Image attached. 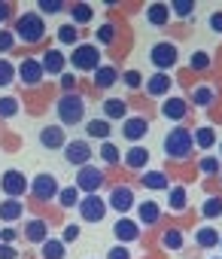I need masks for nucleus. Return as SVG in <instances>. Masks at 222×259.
Masks as SVG:
<instances>
[{
    "instance_id": "f257e3e1",
    "label": "nucleus",
    "mask_w": 222,
    "mask_h": 259,
    "mask_svg": "<svg viewBox=\"0 0 222 259\" xmlns=\"http://www.w3.org/2000/svg\"><path fill=\"white\" fill-rule=\"evenodd\" d=\"M192 147H195L192 132H189V128H183V125L171 128V132L164 135V156L174 159V162H186L189 153H192Z\"/></svg>"
},
{
    "instance_id": "f03ea898",
    "label": "nucleus",
    "mask_w": 222,
    "mask_h": 259,
    "mask_svg": "<svg viewBox=\"0 0 222 259\" xmlns=\"http://www.w3.org/2000/svg\"><path fill=\"white\" fill-rule=\"evenodd\" d=\"M55 113H58L61 125H79L85 116V98L79 92H64L55 104Z\"/></svg>"
},
{
    "instance_id": "7ed1b4c3",
    "label": "nucleus",
    "mask_w": 222,
    "mask_h": 259,
    "mask_svg": "<svg viewBox=\"0 0 222 259\" xmlns=\"http://www.w3.org/2000/svg\"><path fill=\"white\" fill-rule=\"evenodd\" d=\"M22 43H40L43 37H46V19L40 16V13H22L19 16V22H16V31H13Z\"/></svg>"
},
{
    "instance_id": "20e7f679",
    "label": "nucleus",
    "mask_w": 222,
    "mask_h": 259,
    "mask_svg": "<svg viewBox=\"0 0 222 259\" xmlns=\"http://www.w3.org/2000/svg\"><path fill=\"white\" fill-rule=\"evenodd\" d=\"M70 64L79 73H94L100 67V49H97V43H76V49L70 52Z\"/></svg>"
},
{
    "instance_id": "39448f33",
    "label": "nucleus",
    "mask_w": 222,
    "mask_h": 259,
    "mask_svg": "<svg viewBox=\"0 0 222 259\" xmlns=\"http://www.w3.org/2000/svg\"><path fill=\"white\" fill-rule=\"evenodd\" d=\"M100 186H103V171H100V168L82 165V168L76 171V189H82L85 195H94Z\"/></svg>"
},
{
    "instance_id": "423d86ee",
    "label": "nucleus",
    "mask_w": 222,
    "mask_h": 259,
    "mask_svg": "<svg viewBox=\"0 0 222 259\" xmlns=\"http://www.w3.org/2000/svg\"><path fill=\"white\" fill-rule=\"evenodd\" d=\"M79 217H82V223H100L103 217H106V201L100 198V195H85V198H79Z\"/></svg>"
},
{
    "instance_id": "0eeeda50",
    "label": "nucleus",
    "mask_w": 222,
    "mask_h": 259,
    "mask_svg": "<svg viewBox=\"0 0 222 259\" xmlns=\"http://www.w3.org/2000/svg\"><path fill=\"white\" fill-rule=\"evenodd\" d=\"M0 189H4V195L7 198H22L25 192H28V177L22 174V171H16V168H10L4 177H0Z\"/></svg>"
},
{
    "instance_id": "6e6552de",
    "label": "nucleus",
    "mask_w": 222,
    "mask_h": 259,
    "mask_svg": "<svg viewBox=\"0 0 222 259\" xmlns=\"http://www.w3.org/2000/svg\"><path fill=\"white\" fill-rule=\"evenodd\" d=\"M177 58H180V52H177V46L174 43H155L152 46V52H149V61L158 67V70H171L174 64H177Z\"/></svg>"
},
{
    "instance_id": "1a4fd4ad",
    "label": "nucleus",
    "mask_w": 222,
    "mask_h": 259,
    "mask_svg": "<svg viewBox=\"0 0 222 259\" xmlns=\"http://www.w3.org/2000/svg\"><path fill=\"white\" fill-rule=\"evenodd\" d=\"M28 189L34 192L37 201H52V198L58 195V180H55L52 174H37V177L28 183Z\"/></svg>"
},
{
    "instance_id": "9d476101",
    "label": "nucleus",
    "mask_w": 222,
    "mask_h": 259,
    "mask_svg": "<svg viewBox=\"0 0 222 259\" xmlns=\"http://www.w3.org/2000/svg\"><path fill=\"white\" fill-rule=\"evenodd\" d=\"M16 76H19L25 85H40L46 73H43V64H40L37 58H25V61L16 67Z\"/></svg>"
},
{
    "instance_id": "9b49d317",
    "label": "nucleus",
    "mask_w": 222,
    "mask_h": 259,
    "mask_svg": "<svg viewBox=\"0 0 222 259\" xmlns=\"http://www.w3.org/2000/svg\"><path fill=\"white\" fill-rule=\"evenodd\" d=\"M64 159H67L70 165H76V168L88 165V159H91L88 141H67V144H64Z\"/></svg>"
},
{
    "instance_id": "f8f14e48",
    "label": "nucleus",
    "mask_w": 222,
    "mask_h": 259,
    "mask_svg": "<svg viewBox=\"0 0 222 259\" xmlns=\"http://www.w3.org/2000/svg\"><path fill=\"white\" fill-rule=\"evenodd\" d=\"M109 207H113L116 213H128L131 207H134V189L131 186H113V192H109V201H106Z\"/></svg>"
},
{
    "instance_id": "ddd939ff",
    "label": "nucleus",
    "mask_w": 222,
    "mask_h": 259,
    "mask_svg": "<svg viewBox=\"0 0 222 259\" xmlns=\"http://www.w3.org/2000/svg\"><path fill=\"white\" fill-rule=\"evenodd\" d=\"M113 235H116V241L119 244H134L137 238H140V226L134 223V220H128V217H122V220H116V226H113Z\"/></svg>"
},
{
    "instance_id": "4468645a",
    "label": "nucleus",
    "mask_w": 222,
    "mask_h": 259,
    "mask_svg": "<svg viewBox=\"0 0 222 259\" xmlns=\"http://www.w3.org/2000/svg\"><path fill=\"white\" fill-rule=\"evenodd\" d=\"M146 132H149V122H146L143 116H128V119H122V138H125V141H140Z\"/></svg>"
},
{
    "instance_id": "2eb2a0df",
    "label": "nucleus",
    "mask_w": 222,
    "mask_h": 259,
    "mask_svg": "<svg viewBox=\"0 0 222 259\" xmlns=\"http://www.w3.org/2000/svg\"><path fill=\"white\" fill-rule=\"evenodd\" d=\"M40 144H43L46 150H64V144H67L64 128H58V125H46L43 132H40Z\"/></svg>"
},
{
    "instance_id": "dca6fc26",
    "label": "nucleus",
    "mask_w": 222,
    "mask_h": 259,
    "mask_svg": "<svg viewBox=\"0 0 222 259\" xmlns=\"http://www.w3.org/2000/svg\"><path fill=\"white\" fill-rule=\"evenodd\" d=\"M186 113H189V104H186L183 98H164V104H161V116H164V119H171V122H183Z\"/></svg>"
},
{
    "instance_id": "f3484780",
    "label": "nucleus",
    "mask_w": 222,
    "mask_h": 259,
    "mask_svg": "<svg viewBox=\"0 0 222 259\" xmlns=\"http://www.w3.org/2000/svg\"><path fill=\"white\" fill-rule=\"evenodd\" d=\"M122 162H125L128 171H143V168L149 165V150H146V147H131Z\"/></svg>"
},
{
    "instance_id": "a211bd4d",
    "label": "nucleus",
    "mask_w": 222,
    "mask_h": 259,
    "mask_svg": "<svg viewBox=\"0 0 222 259\" xmlns=\"http://www.w3.org/2000/svg\"><path fill=\"white\" fill-rule=\"evenodd\" d=\"M25 238H28L31 244H43V241L49 238V226H46V220H40V217L28 220V223H25Z\"/></svg>"
},
{
    "instance_id": "6ab92c4d",
    "label": "nucleus",
    "mask_w": 222,
    "mask_h": 259,
    "mask_svg": "<svg viewBox=\"0 0 222 259\" xmlns=\"http://www.w3.org/2000/svg\"><path fill=\"white\" fill-rule=\"evenodd\" d=\"M40 64H43V73H61L64 70V52L55 46V49H46V55L40 58Z\"/></svg>"
},
{
    "instance_id": "aec40b11",
    "label": "nucleus",
    "mask_w": 222,
    "mask_h": 259,
    "mask_svg": "<svg viewBox=\"0 0 222 259\" xmlns=\"http://www.w3.org/2000/svg\"><path fill=\"white\" fill-rule=\"evenodd\" d=\"M103 119H106V122L128 119V107H125V101H119V98H106V101H103Z\"/></svg>"
},
{
    "instance_id": "412c9836",
    "label": "nucleus",
    "mask_w": 222,
    "mask_h": 259,
    "mask_svg": "<svg viewBox=\"0 0 222 259\" xmlns=\"http://www.w3.org/2000/svg\"><path fill=\"white\" fill-rule=\"evenodd\" d=\"M146 19H149V25L164 28V25L171 22V10H168V4H152V7H146Z\"/></svg>"
},
{
    "instance_id": "4be33fe9",
    "label": "nucleus",
    "mask_w": 222,
    "mask_h": 259,
    "mask_svg": "<svg viewBox=\"0 0 222 259\" xmlns=\"http://www.w3.org/2000/svg\"><path fill=\"white\" fill-rule=\"evenodd\" d=\"M146 92H149L152 98H164V95L171 92V76H168V73H152V79L146 82Z\"/></svg>"
},
{
    "instance_id": "5701e85b",
    "label": "nucleus",
    "mask_w": 222,
    "mask_h": 259,
    "mask_svg": "<svg viewBox=\"0 0 222 259\" xmlns=\"http://www.w3.org/2000/svg\"><path fill=\"white\" fill-rule=\"evenodd\" d=\"M40 250H43V259H64L67 256V247H64L61 238H46L40 244Z\"/></svg>"
},
{
    "instance_id": "b1692460",
    "label": "nucleus",
    "mask_w": 222,
    "mask_h": 259,
    "mask_svg": "<svg viewBox=\"0 0 222 259\" xmlns=\"http://www.w3.org/2000/svg\"><path fill=\"white\" fill-rule=\"evenodd\" d=\"M22 213H25V207H22V201H16V198H7L4 204H0V220H4L7 226H13Z\"/></svg>"
},
{
    "instance_id": "393cba45",
    "label": "nucleus",
    "mask_w": 222,
    "mask_h": 259,
    "mask_svg": "<svg viewBox=\"0 0 222 259\" xmlns=\"http://www.w3.org/2000/svg\"><path fill=\"white\" fill-rule=\"evenodd\" d=\"M137 220L146 223V226H155V223L161 220V207H158L155 201H143V204L137 207Z\"/></svg>"
},
{
    "instance_id": "a878e982",
    "label": "nucleus",
    "mask_w": 222,
    "mask_h": 259,
    "mask_svg": "<svg viewBox=\"0 0 222 259\" xmlns=\"http://www.w3.org/2000/svg\"><path fill=\"white\" fill-rule=\"evenodd\" d=\"M119 76H116V67H109V64H100L97 70H94V85L97 89H109Z\"/></svg>"
},
{
    "instance_id": "bb28decb",
    "label": "nucleus",
    "mask_w": 222,
    "mask_h": 259,
    "mask_svg": "<svg viewBox=\"0 0 222 259\" xmlns=\"http://www.w3.org/2000/svg\"><path fill=\"white\" fill-rule=\"evenodd\" d=\"M195 241H198V244H201V247L207 250V247H216V244L222 241V235H219V232H216L213 226H201V229L195 232Z\"/></svg>"
},
{
    "instance_id": "cd10ccee",
    "label": "nucleus",
    "mask_w": 222,
    "mask_h": 259,
    "mask_svg": "<svg viewBox=\"0 0 222 259\" xmlns=\"http://www.w3.org/2000/svg\"><path fill=\"white\" fill-rule=\"evenodd\" d=\"M85 132H88V138H94V141H109V122H106V119H91V122L85 125Z\"/></svg>"
},
{
    "instance_id": "c85d7f7f",
    "label": "nucleus",
    "mask_w": 222,
    "mask_h": 259,
    "mask_svg": "<svg viewBox=\"0 0 222 259\" xmlns=\"http://www.w3.org/2000/svg\"><path fill=\"white\" fill-rule=\"evenodd\" d=\"M192 141H195V147H201V150H210L213 144H216V132L213 128H198V132H192Z\"/></svg>"
},
{
    "instance_id": "c756f323",
    "label": "nucleus",
    "mask_w": 222,
    "mask_h": 259,
    "mask_svg": "<svg viewBox=\"0 0 222 259\" xmlns=\"http://www.w3.org/2000/svg\"><path fill=\"white\" fill-rule=\"evenodd\" d=\"M91 16H94V10H91L88 4H73V7H70V19H73V25H88Z\"/></svg>"
},
{
    "instance_id": "7c9ffc66",
    "label": "nucleus",
    "mask_w": 222,
    "mask_h": 259,
    "mask_svg": "<svg viewBox=\"0 0 222 259\" xmlns=\"http://www.w3.org/2000/svg\"><path fill=\"white\" fill-rule=\"evenodd\" d=\"M168 204H171V210H186V204H189L186 189H183V186H171V192H168Z\"/></svg>"
},
{
    "instance_id": "2f4dec72",
    "label": "nucleus",
    "mask_w": 222,
    "mask_h": 259,
    "mask_svg": "<svg viewBox=\"0 0 222 259\" xmlns=\"http://www.w3.org/2000/svg\"><path fill=\"white\" fill-rule=\"evenodd\" d=\"M168 10H171L177 19H192V16H195V4H192V0H174Z\"/></svg>"
},
{
    "instance_id": "473e14b6",
    "label": "nucleus",
    "mask_w": 222,
    "mask_h": 259,
    "mask_svg": "<svg viewBox=\"0 0 222 259\" xmlns=\"http://www.w3.org/2000/svg\"><path fill=\"white\" fill-rule=\"evenodd\" d=\"M143 186L146 189H168V177L161 171H143Z\"/></svg>"
},
{
    "instance_id": "72a5a7b5",
    "label": "nucleus",
    "mask_w": 222,
    "mask_h": 259,
    "mask_svg": "<svg viewBox=\"0 0 222 259\" xmlns=\"http://www.w3.org/2000/svg\"><path fill=\"white\" fill-rule=\"evenodd\" d=\"M219 213H222V198H219V195H210V198L204 201V207H201V217H204V220H216Z\"/></svg>"
},
{
    "instance_id": "f704fd0d",
    "label": "nucleus",
    "mask_w": 222,
    "mask_h": 259,
    "mask_svg": "<svg viewBox=\"0 0 222 259\" xmlns=\"http://www.w3.org/2000/svg\"><path fill=\"white\" fill-rule=\"evenodd\" d=\"M76 40H79L76 25H61V28H58V43H61V46H76Z\"/></svg>"
},
{
    "instance_id": "c9c22d12",
    "label": "nucleus",
    "mask_w": 222,
    "mask_h": 259,
    "mask_svg": "<svg viewBox=\"0 0 222 259\" xmlns=\"http://www.w3.org/2000/svg\"><path fill=\"white\" fill-rule=\"evenodd\" d=\"M213 98H216V92H213L210 85H198V89L192 92V101H195L198 107H210V104H213Z\"/></svg>"
},
{
    "instance_id": "e433bc0d",
    "label": "nucleus",
    "mask_w": 222,
    "mask_h": 259,
    "mask_svg": "<svg viewBox=\"0 0 222 259\" xmlns=\"http://www.w3.org/2000/svg\"><path fill=\"white\" fill-rule=\"evenodd\" d=\"M19 113V98L7 95V98H0V119H13Z\"/></svg>"
},
{
    "instance_id": "4c0bfd02",
    "label": "nucleus",
    "mask_w": 222,
    "mask_h": 259,
    "mask_svg": "<svg viewBox=\"0 0 222 259\" xmlns=\"http://www.w3.org/2000/svg\"><path fill=\"white\" fill-rule=\"evenodd\" d=\"M161 244H164V250H180L183 247V232L180 229H168L161 235Z\"/></svg>"
},
{
    "instance_id": "58836bf2",
    "label": "nucleus",
    "mask_w": 222,
    "mask_h": 259,
    "mask_svg": "<svg viewBox=\"0 0 222 259\" xmlns=\"http://www.w3.org/2000/svg\"><path fill=\"white\" fill-rule=\"evenodd\" d=\"M113 40H116V25H113V22H103V25L97 28V43H106V46H109Z\"/></svg>"
},
{
    "instance_id": "ea45409f",
    "label": "nucleus",
    "mask_w": 222,
    "mask_h": 259,
    "mask_svg": "<svg viewBox=\"0 0 222 259\" xmlns=\"http://www.w3.org/2000/svg\"><path fill=\"white\" fill-rule=\"evenodd\" d=\"M58 195H61V207H76V204H79V189H76V186H67V189H61Z\"/></svg>"
},
{
    "instance_id": "a19ab883",
    "label": "nucleus",
    "mask_w": 222,
    "mask_h": 259,
    "mask_svg": "<svg viewBox=\"0 0 222 259\" xmlns=\"http://www.w3.org/2000/svg\"><path fill=\"white\" fill-rule=\"evenodd\" d=\"M16 79V67L7 61V58H0V89H4V85H10Z\"/></svg>"
},
{
    "instance_id": "79ce46f5",
    "label": "nucleus",
    "mask_w": 222,
    "mask_h": 259,
    "mask_svg": "<svg viewBox=\"0 0 222 259\" xmlns=\"http://www.w3.org/2000/svg\"><path fill=\"white\" fill-rule=\"evenodd\" d=\"M16 49V34L10 28H0V55L4 52H13Z\"/></svg>"
},
{
    "instance_id": "37998d69",
    "label": "nucleus",
    "mask_w": 222,
    "mask_h": 259,
    "mask_svg": "<svg viewBox=\"0 0 222 259\" xmlns=\"http://www.w3.org/2000/svg\"><path fill=\"white\" fill-rule=\"evenodd\" d=\"M198 171H201L204 177H213V174H219V159H213V156H204V159H201V165H198Z\"/></svg>"
},
{
    "instance_id": "c03bdc74",
    "label": "nucleus",
    "mask_w": 222,
    "mask_h": 259,
    "mask_svg": "<svg viewBox=\"0 0 222 259\" xmlns=\"http://www.w3.org/2000/svg\"><path fill=\"white\" fill-rule=\"evenodd\" d=\"M100 159H103L106 165H116V162H119V150L109 144V141H103V147H100Z\"/></svg>"
},
{
    "instance_id": "a18cd8bd",
    "label": "nucleus",
    "mask_w": 222,
    "mask_h": 259,
    "mask_svg": "<svg viewBox=\"0 0 222 259\" xmlns=\"http://www.w3.org/2000/svg\"><path fill=\"white\" fill-rule=\"evenodd\" d=\"M189 64H192V70H207V67H210V55H207V52H195Z\"/></svg>"
},
{
    "instance_id": "49530a36",
    "label": "nucleus",
    "mask_w": 222,
    "mask_h": 259,
    "mask_svg": "<svg viewBox=\"0 0 222 259\" xmlns=\"http://www.w3.org/2000/svg\"><path fill=\"white\" fill-rule=\"evenodd\" d=\"M61 10H64L61 0H40V16L43 13H61Z\"/></svg>"
},
{
    "instance_id": "de8ad7c7",
    "label": "nucleus",
    "mask_w": 222,
    "mask_h": 259,
    "mask_svg": "<svg viewBox=\"0 0 222 259\" xmlns=\"http://www.w3.org/2000/svg\"><path fill=\"white\" fill-rule=\"evenodd\" d=\"M122 82H125L128 89H140V85H143V79H140V73H137V70H128V73H122Z\"/></svg>"
},
{
    "instance_id": "09e8293b",
    "label": "nucleus",
    "mask_w": 222,
    "mask_h": 259,
    "mask_svg": "<svg viewBox=\"0 0 222 259\" xmlns=\"http://www.w3.org/2000/svg\"><path fill=\"white\" fill-rule=\"evenodd\" d=\"M106 259H131V250H128L125 244H116L113 250L106 253Z\"/></svg>"
},
{
    "instance_id": "8fccbe9b",
    "label": "nucleus",
    "mask_w": 222,
    "mask_h": 259,
    "mask_svg": "<svg viewBox=\"0 0 222 259\" xmlns=\"http://www.w3.org/2000/svg\"><path fill=\"white\" fill-rule=\"evenodd\" d=\"M13 16V7H10V0H0V25H7Z\"/></svg>"
},
{
    "instance_id": "3c124183",
    "label": "nucleus",
    "mask_w": 222,
    "mask_h": 259,
    "mask_svg": "<svg viewBox=\"0 0 222 259\" xmlns=\"http://www.w3.org/2000/svg\"><path fill=\"white\" fill-rule=\"evenodd\" d=\"M13 241H16V229L4 226V229H0V244H13Z\"/></svg>"
},
{
    "instance_id": "603ef678",
    "label": "nucleus",
    "mask_w": 222,
    "mask_h": 259,
    "mask_svg": "<svg viewBox=\"0 0 222 259\" xmlns=\"http://www.w3.org/2000/svg\"><path fill=\"white\" fill-rule=\"evenodd\" d=\"M19 253H16V247L13 244H0V259H16Z\"/></svg>"
},
{
    "instance_id": "864d4df0",
    "label": "nucleus",
    "mask_w": 222,
    "mask_h": 259,
    "mask_svg": "<svg viewBox=\"0 0 222 259\" xmlns=\"http://www.w3.org/2000/svg\"><path fill=\"white\" fill-rule=\"evenodd\" d=\"M210 28H213L216 34H222V13H213V16H210Z\"/></svg>"
},
{
    "instance_id": "5fc2aeb1",
    "label": "nucleus",
    "mask_w": 222,
    "mask_h": 259,
    "mask_svg": "<svg viewBox=\"0 0 222 259\" xmlns=\"http://www.w3.org/2000/svg\"><path fill=\"white\" fill-rule=\"evenodd\" d=\"M61 85H64V92H73V85H76V76L64 73V76H61Z\"/></svg>"
},
{
    "instance_id": "6e6d98bb",
    "label": "nucleus",
    "mask_w": 222,
    "mask_h": 259,
    "mask_svg": "<svg viewBox=\"0 0 222 259\" xmlns=\"http://www.w3.org/2000/svg\"><path fill=\"white\" fill-rule=\"evenodd\" d=\"M76 235H79V226H67V229H64V238H61V241H76Z\"/></svg>"
},
{
    "instance_id": "4d7b16f0",
    "label": "nucleus",
    "mask_w": 222,
    "mask_h": 259,
    "mask_svg": "<svg viewBox=\"0 0 222 259\" xmlns=\"http://www.w3.org/2000/svg\"><path fill=\"white\" fill-rule=\"evenodd\" d=\"M219 247H222V241H219Z\"/></svg>"
},
{
    "instance_id": "13d9d810",
    "label": "nucleus",
    "mask_w": 222,
    "mask_h": 259,
    "mask_svg": "<svg viewBox=\"0 0 222 259\" xmlns=\"http://www.w3.org/2000/svg\"><path fill=\"white\" fill-rule=\"evenodd\" d=\"M219 150H222V144H219Z\"/></svg>"
}]
</instances>
